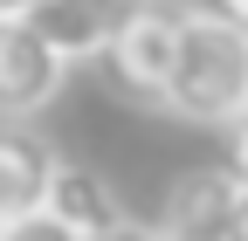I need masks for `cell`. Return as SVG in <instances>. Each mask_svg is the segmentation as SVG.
<instances>
[{"label":"cell","instance_id":"cell-1","mask_svg":"<svg viewBox=\"0 0 248 241\" xmlns=\"http://www.w3.org/2000/svg\"><path fill=\"white\" fill-rule=\"evenodd\" d=\"M159 104L186 124H221V131L248 117V28L228 21L221 7H186L172 83Z\"/></svg>","mask_w":248,"mask_h":241},{"label":"cell","instance_id":"cell-2","mask_svg":"<svg viewBox=\"0 0 248 241\" xmlns=\"http://www.w3.org/2000/svg\"><path fill=\"white\" fill-rule=\"evenodd\" d=\"M179 28H186V0H138V14L124 21V35L104 48L110 83L138 104H159L172 83V55H179Z\"/></svg>","mask_w":248,"mask_h":241},{"label":"cell","instance_id":"cell-3","mask_svg":"<svg viewBox=\"0 0 248 241\" xmlns=\"http://www.w3.org/2000/svg\"><path fill=\"white\" fill-rule=\"evenodd\" d=\"M62 76H69V62L28 21H0V124H21V117L48 110Z\"/></svg>","mask_w":248,"mask_h":241},{"label":"cell","instance_id":"cell-4","mask_svg":"<svg viewBox=\"0 0 248 241\" xmlns=\"http://www.w3.org/2000/svg\"><path fill=\"white\" fill-rule=\"evenodd\" d=\"M131 14H138V0H42L28 14V28H35L62 62H90V55H104L124 35Z\"/></svg>","mask_w":248,"mask_h":241},{"label":"cell","instance_id":"cell-5","mask_svg":"<svg viewBox=\"0 0 248 241\" xmlns=\"http://www.w3.org/2000/svg\"><path fill=\"white\" fill-rule=\"evenodd\" d=\"M241 179L228 166H200V172H186L172 200H166V241H228L234 234V207H241Z\"/></svg>","mask_w":248,"mask_h":241},{"label":"cell","instance_id":"cell-6","mask_svg":"<svg viewBox=\"0 0 248 241\" xmlns=\"http://www.w3.org/2000/svg\"><path fill=\"white\" fill-rule=\"evenodd\" d=\"M42 214H48V221H62L76 241H90V234L117 227V221H124V207H117L110 179H104L97 166L55 159V172H48V193H42Z\"/></svg>","mask_w":248,"mask_h":241},{"label":"cell","instance_id":"cell-7","mask_svg":"<svg viewBox=\"0 0 248 241\" xmlns=\"http://www.w3.org/2000/svg\"><path fill=\"white\" fill-rule=\"evenodd\" d=\"M48 172H55V152H48V145H42L35 131H14V124H0V221L42 214Z\"/></svg>","mask_w":248,"mask_h":241},{"label":"cell","instance_id":"cell-8","mask_svg":"<svg viewBox=\"0 0 248 241\" xmlns=\"http://www.w3.org/2000/svg\"><path fill=\"white\" fill-rule=\"evenodd\" d=\"M0 241H76V234L48 214H21V221H0Z\"/></svg>","mask_w":248,"mask_h":241},{"label":"cell","instance_id":"cell-9","mask_svg":"<svg viewBox=\"0 0 248 241\" xmlns=\"http://www.w3.org/2000/svg\"><path fill=\"white\" fill-rule=\"evenodd\" d=\"M90 241H166V227H159V221H131V214H124L117 227H104V234H90Z\"/></svg>","mask_w":248,"mask_h":241},{"label":"cell","instance_id":"cell-10","mask_svg":"<svg viewBox=\"0 0 248 241\" xmlns=\"http://www.w3.org/2000/svg\"><path fill=\"white\" fill-rule=\"evenodd\" d=\"M228 172L248 186V117H234V124H228Z\"/></svg>","mask_w":248,"mask_h":241},{"label":"cell","instance_id":"cell-11","mask_svg":"<svg viewBox=\"0 0 248 241\" xmlns=\"http://www.w3.org/2000/svg\"><path fill=\"white\" fill-rule=\"evenodd\" d=\"M35 7H42V0H0V21H28Z\"/></svg>","mask_w":248,"mask_h":241},{"label":"cell","instance_id":"cell-12","mask_svg":"<svg viewBox=\"0 0 248 241\" xmlns=\"http://www.w3.org/2000/svg\"><path fill=\"white\" fill-rule=\"evenodd\" d=\"M228 241H248V193H241V207H234V234Z\"/></svg>","mask_w":248,"mask_h":241},{"label":"cell","instance_id":"cell-13","mask_svg":"<svg viewBox=\"0 0 248 241\" xmlns=\"http://www.w3.org/2000/svg\"><path fill=\"white\" fill-rule=\"evenodd\" d=\"M221 14H228V21H241V28H248V0H221Z\"/></svg>","mask_w":248,"mask_h":241}]
</instances>
